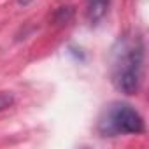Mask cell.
<instances>
[{
    "instance_id": "obj_1",
    "label": "cell",
    "mask_w": 149,
    "mask_h": 149,
    "mask_svg": "<svg viewBox=\"0 0 149 149\" xmlns=\"http://www.w3.org/2000/svg\"><path fill=\"white\" fill-rule=\"evenodd\" d=\"M146 44L135 33L121 35L111 49V83L123 95H137L144 76Z\"/></svg>"
},
{
    "instance_id": "obj_2",
    "label": "cell",
    "mask_w": 149,
    "mask_h": 149,
    "mask_svg": "<svg viewBox=\"0 0 149 149\" xmlns=\"http://www.w3.org/2000/svg\"><path fill=\"white\" fill-rule=\"evenodd\" d=\"M97 132L100 137L140 135L146 132V121L133 105L126 102H112L100 112Z\"/></svg>"
},
{
    "instance_id": "obj_3",
    "label": "cell",
    "mask_w": 149,
    "mask_h": 149,
    "mask_svg": "<svg viewBox=\"0 0 149 149\" xmlns=\"http://www.w3.org/2000/svg\"><path fill=\"white\" fill-rule=\"evenodd\" d=\"M109 9H111V0H86V9H84L86 21L91 26H97L109 14Z\"/></svg>"
},
{
    "instance_id": "obj_4",
    "label": "cell",
    "mask_w": 149,
    "mask_h": 149,
    "mask_svg": "<svg viewBox=\"0 0 149 149\" xmlns=\"http://www.w3.org/2000/svg\"><path fill=\"white\" fill-rule=\"evenodd\" d=\"M13 104H14V97L11 93H0V112L13 107Z\"/></svg>"
},
{
    "instance_id": "obj_5",
    "label": "cell",
    "mask_w": 149,
    "mask_h": 149,
    "mask_svg": "<svg viewBox=\"0 0 149 149\" xmlns=\"http://www.w3.org/2000/svg\"><path fill=\"white\" fill-rule=\"evenodd\" d=\"M33 0H18V4L19 6H28V4H32Z\"/></svg>"
}]
</instances>
